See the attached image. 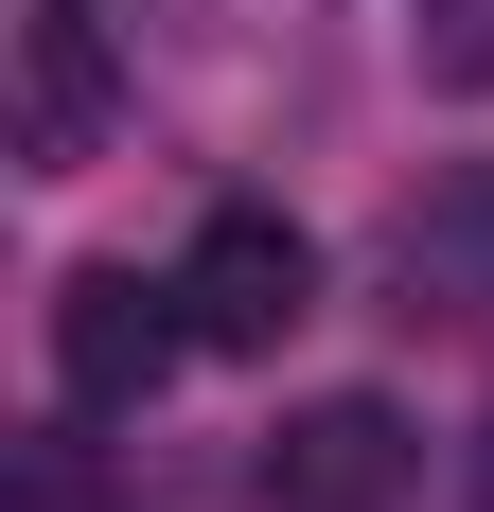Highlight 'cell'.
<instances>
[{
	"mask_svg": "<svg viewBox=\"0 0 494 512\" xmlns=\"http://www.w3.org/2000/svg\"><path fill=\"white\" fill-rule=\"evenodd\" d=\"M177 301H195V354H283L300 318H318V248H300L283 212H212L195 248H177Z\"/></svg>",
	"mask_w": 494,
	"mask_h": 512,
	"instance_id": "7a4b0ae2",
	"label": "cell"
},
{
	"mask_svg": "<svg viewBox=\"0 0 494 512\" xmlns=\"http://www.w3.org/2000/svg\"><path fill=\"white\" fill-rule=\"evenodd\" d=\"M265 495H283V512H389L406 495V424L371 407V389H353V407H300L283 460H265Z\"/></svg>",
	"mask_w": 494,
	"mask_h": 512,
	"instance_id": "3957f363",
	"label": "cell"
},
{
	"mask_svg": "<svg viewBox=\"0 0 494 512\" xmlns=\"http://www.w3.org/2000/svg\"><path fill=\"white\" fill-rule=\"evenodd\" d=\"M177 354H195V301L177 283H142V265H71L53 283V389L71 407H142Z\"/></svg>",
	"mask_w": 494,
	"mask_h": 512,
	"instance_id": "6da1fadb",
	"label": "cell"
},
{
	"mask_svg": "<svg viewBox=\"0 0 494 512\" xmlns=\"http://www.w3.org/2000/svg\"><path fill=\"white\" fill-rule=\"evenodd\" d=\"M89 142H106V53H89V18L53 0L36 36H18V159H36V177H71Z\"/></svg>",
	"mask_w": 494,
	"mask_h": 512,
	"instance_id": "277c9868",
	"label": "cell"
},
{
	"mask_svg": "<svg viewBox=\"0 0 494 512\" xmlns=\"http://www.w3.org/2000/svg\"><path fill=\"white\" fill-rule=\"evenodd\" d=\"M424 89H494V0H424Z\"/></svg>",
	"mask_w": 494,
	"mask_h": 512,
	"instance_id": "5b68a950",
	"label": "cell"
}]
</instances>
